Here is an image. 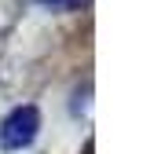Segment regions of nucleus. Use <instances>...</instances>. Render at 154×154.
<instances>
[{
  "label": "nucleus",
  "instance_id": "2",
  "mask_svg": "<svg viewBox=\"0 0 154 154\" xmlns=\"http://www.w3.org/2000/svg\"><path fill=\"white\" fill-rule=\"evenodd\" d=\"M41 4H48V8H73L77 0H41Z\"/></svg>",
  "mask_w": 154,
  "mask_h": 154
},
{
  "label": "nucleus",
  "instance_id": "1",
  "mask_svg": "<svg viewBox=\"0 0 154 154\" xmlns=\"http://www.w3.org/2000/svg\"><path fill=\"white\" fill-rule=\"evenodd\" d=\"M37 128H41V110L37 106H18L0 125V147L4 150H22V147L33 143Z\"/></svg>",
  "mask_w": 154,
  "mask_h": 154
}]
</instances>
